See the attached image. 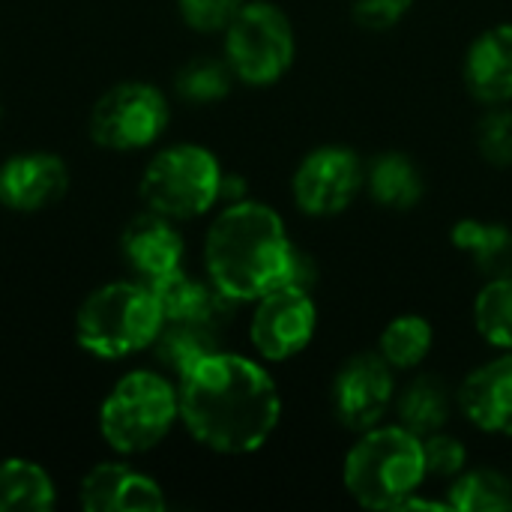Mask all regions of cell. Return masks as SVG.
Segmentation results:
<instances>
[{
	"label": "cell",
	"instance_id": "21",
	"mask_svg": "<svg viewBox=\"0 0 512 512\" xmlns=\"http://www.w3.org/2000/svg\"><path fill=\"white\" fill-rule=\"evenodd\" d=\"M396 411H399V423L408 432H414L417 438H429L450 423L453 396H450L444 381L423 375V378L408 384V390L399 396Z\"/></svg>",
	"mask_w": 512,
	"mask_h": 512
},
{
	"label": "cell",
	"instance_id": "9",
	"mask_svg": "<svg viewBox=\"0 0 512 512\" xmlns=\"http://www.w3.org/2000/svg\"><path fill=\"white\" fill-rule=\"evenodd\" d=\"M366 186L363 159L342 144H324L297 165L291 192L306 216H336L354 204Z\"/></svg>",
	"mask_w": 512,
	"mask_h": 512
},
{
	"label": "cell",
	"instance_id": "8",
	"mask_svg": "<svg viewBox=\"0 0 512 512\" xmlns=\"http://www.w3.org/2000/svg\"><path fill=\"white\" fill-rule=\"evenodd\" d=\"M168 126L165 96L141 81L111 87L90 114V135L108 150H141L150 147Z\"/></svg>",
	"mask_w": 512,
	"mask_h": 512
},
{
	"label": "cell",
	"instance_id": "4",
	"mask_svg": "<svg viewBox=\"0 0 512 512\" xmlns=\"http://www.w3.org/2000/svg\"><path fill=\"white\" fill-rule=\"evenodd\" d=\"M165 318L147 282H108L75 315L78 345L102 360H123L150 348Z\"/></svg>",
	"mask_w": 512,
	"mask_h": 512
},
{
	"label": "cell",
	"instance_id": "3",
	"mask_svg": "<svg viewBox=\"0 0 512 512\" xmlns=\"http://www.w3.org/2000/svg\"><path fill=\"white\" fill-rule=\"evenodd\" d=\"M423 438L396 426L360 432L345 456L342 480L348 495L366 510H399L426 483Z\"/></svg>",
	"mask_w": 512,
	"mask_h": 512
},
{
	"label": "cell",
	"instance_id": "6",
	"mask_svg": "<svg viewBox=\"0 0 512 512\" xmlns=\"http://www.w3.org/2000/svg\"><path fill=\"white\" fill-rule=\"evenodd\" d=\"M222 165L201 144H174L150 159L141 177L147 210L174 222L207 213L222 192Z\"/></svg>",
	"mask_w": 512,
	"mask_h": 512
},
{
	"label": "cell",
	"instance_id": "14",
	"mask_svg": "<svg viewBox=\"0 0 512 512\" xmlns=\"http://www.w3.org/2000/svg\"><path fill=\"white\" fill-rule=\"evenodd\" d=\"M459 408L477 429L512 435V351L477 366L465 378L459 387Z\"/></svg>",
	"mask_w": 512,
	"mask_h": 512
},
{
	"label": "cell",
	"instance_id": "29",
	"mask_svg": "<svg viewBox=\"0 0 512 512\" xmlns=\"http://www.w3.org/2000/svg\"><path fill=\"white\" fill-rule=\"evenodd\" d=\"M243 0H177L183 21L198 33H216L231 24Z\"/></svg>",
	"mask_w": 512,
	"mask_h": 512
},
{
	"label": "cell",
	"instance_id": "15",
	"mask_svg": "<svg viewBox=\"0 0 512 512\" xmlns=\"http://www.w3.org/2000/svg\"><path fill=\"white\" fill-rule=\"evenodd\" d=\"M465 84L483 105H507L512 99V24L483 30L465 54Z\"/></svg>",
	"mask_w": 512,
	"mask_h": 512
},
{
	"label": "cell",
	"instance_id": "30",
	"mask_svg": "<svg viewBox=\"0 0 512 512\" xmlns=\"http://www.w3.org/2000/svg\"><path fill=\"white\" fill-rule=\"evenodd\" d=\"M411 6L414 0H354L351 12L366 30H390L411 12Z\"/></svg>",
	"mask_w": 512,
	"mask_h": 512
},
{
	"label": "cell",
	"instance_id": "24",
	"mask_svg": "<svg viewBox=\"0 0 512 512\" xmlns=\"http://www.w3.org/2000/svg\"><path fill=\"white\" fill-rule=\"evenodd\" d=\"M435 342V330L423 315H399L393 318L378 339V354L393 366V369H417Z\"/></svg>",
	"mask_w": 512,
	"mask_h": 512
},
{
	"label": "cell",
	"instance_id": "5",
	"mask_svg": "<svg viewBox=\"0 0 512 512\" xmlns=\"http://www.w3.org/2000/svg\"><path fill=\"white\" fill-rule=\"evenodd\" d=\"M180 420L177 387L159 372L123 375L99 408V432L111 450L135 456L153 450Z\"/></svg>",
	"mask_w": 512,
	"mask_h": 512
},
{
	"label": "cell",
	"instance_id": "10",
	"mask_svg": "<svg viewBox=\"0 0 512 512\" xmlns=\"http://www.w3.org/2000/svg\"><path fill=\"white\" fill-rule=\"evenodd\" d=\"M318 327V309L312 291L297 285H279L255 300L249 339L252 348L270 360L282 363L306 351Z\"/></svg>",
	"mask_w": 512,
	"mask_h": 512
},
{
	"label": "cell",
	"instance_id": "20",
	"mask_svg": "<svg viewBox=\"0 0 512 512\" xmlns=\"http://www.w3.org/2000/svg\"><path fill=\"white\" fill-rule=\"evenodd\" d=\"M57 504L54 480L27 459L0 462V512H48Z\"/></svg>",
	"mask_w": 512,
	"mask_h": 512
},
{
	"label": "cell",
	"instance_id": "16",
	"mask_svg": "<svg viewBox=\"0 0 512 512\" xmlns=\"http://www.w3.org/2000/svg\"><path fill=\"white\" fill-rule=\"evenodd\" d=\"M120 246L129 267L144 282H153L183 264V237L174 228V219L159 216L153 210L135 216L126 225Z\"/></svg>",
	"mask_w": 512,
	"mask_h": 512
},
{
	"label": "cell",
	"instance_id": "19",
	"mask_svg": "<svg viewBox=\"0 0 512 512\" xmlns=\"http://www.w3.org/2000/svg\"><path fill=\"white\" fill-rule=\"evenodd\" d=\"M450 240L489 279L512 273V231L504 222L459 219L450 231Z\"/></svg>",
	"mask_w": 512,
	"mask_h": 512
},
{
	"label": "cell",
	"instance_id": "28",
	"mask_svg": "<svg viewBox=\"0 0 512 512\" xmlns=\"http://www.w3.org/2000/svg\"><path fill=\"white\" fill-rule=\"evenodd\" d=\"M423 456H426V474L441 480H456L468 465V450L459 438L435 432L423 438Z\"/></svg>",
	"mask_w": 512,
	"mask_h": 512
},
{
	"label": "cell",
	"instance_id": "7",
	"mask_svg": "<svg viewBox=\"0 0 512 512\" xmlns=\"http://www.w3.org/2000/svg\"><path fill=\"white\" fill-rule=\"evenodd\" d=\"M297 42L288 15L270 0H249L225 27V60L249 87L276 84L294 63Z\"/></svg>",
	"mask_w": 512,
	"mask_h": 512
},
{
	"label": "cell",
	"instance_id": "18",
	"mask_svg": "<svg viewBox=\"0 0 512 512\" xmlns=\"http://www.w3.org/2000/svg\"><path fill=\"white\" fill-rule=\"evenodd\" d=\"M366 189H369L372 201L384 210H411L423 201L426 180L408 153L387 150L369 162Z\"/></svg>",
	"mask_w": 512,
	"mask_h": 512
},
{
	"label": "cell",
	"instance_id": "2",
	"mask_svg": "<svg viewBox=\"0 0 512 512\" xmlns=\"http://www.w3.org/2000/svg\"><path fill=\"white\" fill-rule=\"evenodd\" d=\"M291 258L294 243L282 216L249 198L228 204L204 240L210 282L231 303H255L267 291L285 285Z\"/></svg>",
	"mask_w": 512,
	"mask_h": 512
},
{
	"label": "cell",
	"instance_id": "26",
	"mask_svg": "<svg viewBox=\"0 0 512 512\" xmlns=\"http://www.w3.org/2000/svg\"><path fill=\"white\" fill-rule=\"evenodd\" d=\"M231 66L228 60H213V57H198L189 60L177 72V93L189 102H219L231 90Z\"/></svg>",
	"mask_w": 512,
	"mask_h": 512
},
{
	"label": "cell",
	"instance_id": "23",
	"mask_svg": "<svg viewBox=\"0 0 512 512\" xmlns=\"http://www.w3.org/2000/svg\"><path fill=\"white\" fill-rule=\"evenodd\" d=\"M447 504L453 512H504L512 510V483L495 468L462 471L450 492Z\"/></svg>",
	"mask_w": 512,
	"mask_h": 512
},
{
	"label": "cell",
	"instance_id": "22",
	"mask_svg": "<svg viewBox=\"0 0 512 512\" xmlns=\"http://www.w3.org/2000/svg\"><path fill=\"white\" fill-rule=\"evenodd\" d=\"M153 348H156L159 363H165L180 378L198 360L219 351V327L192 324V321H165Z\"/></svg>",
	"mask_w": 512,
	"mask_h": 512
},
{
	"label": "cell",
	"instance_id": "12",
	"mask_svg": "<svg viewBox=\"0 0 512 512\" xmlns=\"http://www.w3.org/2000/svg\"><path fill=\"white\" fill-rule=\"evenodd\" d=\"M81 507L87 512H159L165 495L159 483L126 462H102L90 468L78 489Z\"/></svg>",
	"mask_w": 512,
	"mask_h": 512
},
{
	"label": "cell",
	"instance_id": "25",
	"mask_svg": "<svg viewBox=\"0 0 512 512\" xmlns=\"http://www.w3.org/2000/svg\"><path fill=\"white\" fill-rule=\"evenodd\" d=\"M477 333L498 351H512V273L492 276L474 300Z\"/></svg>",
	"mask_w": 512,
	"mask_h": 512
},
{
	"label": "cell",
	"instance_id": "27",
	"mask_svg": "<svg viewBox=\"0 0 512 512\" xmlns=\"http://www.w3.org/2000/svg\"><path fill=\"white\" fill-rule=\"evenodd\" d=\"M477 147L486 162L507 168L512 165V111L504 105H489L477 126Z\"/></svg>",
	"mask_w": 512,
	"mask_h": 512
},
{
	"label": "cell",
	"instance_id": "11",
	"mask_svg": "<svg viewBox=\"0 0 512 512\" xmlns=\"http://www.w3.org/2000/svg\"><path fill=\"white\" fill-rule=\"evenodd\" d=\"M396 396L393 366L381 354H354L333 378V414L351 432L378 426Z\"/></svg>",
	"mask_w": 512,
	"mask_h": 512
},
{
	"label": "cell",
	"instance_id": "1",
	"mask_svg": "<svg viewBox=\"0 0 512 512\" xmlns=\"http://www.w3.org/2000/svg\"><path fill=\"white\" fill-rule=\"evenodd\" d=\"M177 402L189 435L225 456L261 450L282 417L279 387L267 369L222 348L180 375Z\"/></svg>",
	"mask_w": 512,
	"mask_h": 512
},
{
	"label": "cell",
	"instance_id": "13",
	"mask_svg": "<svg viewBox=\"0 0 512 512\" xmlns=\"http://www.w3.org/2000/svg\"><path fill=\"white\" fill-rule=\"evenodd\" d=\"M69 186L66 165L51 153H24L0 168V204L18 213H36L63 198Z\"/></svg>",
	"mask_w": 512,
	"mask_h": 512
},
{
	"label": "cell",
	"instance_id": "17",
	"mask_svg": "<svg viewBox=\"0 0 512 512\" xmlns=\"http://www.w3.org/2000/svg\"><path fill=\"white\" fill-rule=\"evenodd\" d=\"M147 285L156 294L165 321H192V324L222 327L234 306L213 282L210 285L198 282L189 273H183V267H177Z\"/></svg>",
	"mask_w": 512,
	"mask_h": 512
}]
</instances>
